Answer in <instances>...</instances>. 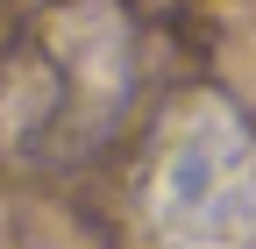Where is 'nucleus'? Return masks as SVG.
Segmentation results:
<instances>
[{"label": "nucleus", "mask_w": 256, "mask_h": 249, "mask_svg": "<svg viewBox=\"0 0 256 249\" xmlns=\"http://www.w3.org/2000/svg\"><path fill=\"white\" fill-rule=\"evenodd\" d=\"M150 249H249L256 242V128L220 92H185L156 121L142 164Z\"/></svg>", "instance_id": "1"}]
</instances>
